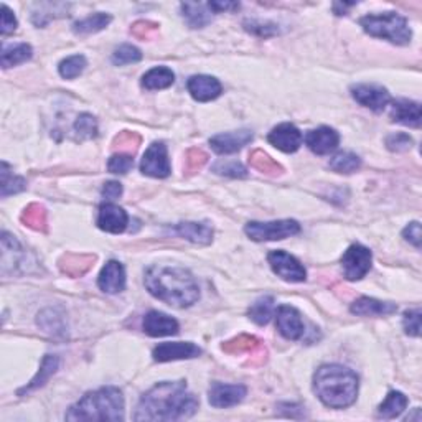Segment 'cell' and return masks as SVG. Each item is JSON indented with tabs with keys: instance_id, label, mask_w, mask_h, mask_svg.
Segmentation results:
<instances>
[{
	"instance_id": "6da1fadb",
	"label": "cell",
	"mask_w": 422,
	"mask_h": 422,
	"mask_svg": "<svg viewBox=\"0 0 422 422\" xmlns=\"http://www.w3.org/2000/svg\"><path fill=\"white\" fill-rule=\"evenodd\" d=\"M198 399L188 391L185 381H162L140 398L135 421H179L193 416Z\"/></svg>"
},
{
	"instance_id": "7a4b0ae2",
	"label": "cell",
	"mask_w": 422,
	"mask_h": 422,
	"mask_svg": "<svg viewBox=\"0 0 422 422\" xmlns=\"http://www.w3.org/2000/svg\"><path fill=\"white\" fill-rule=\"evenodd\" d=\"M145 287L158 301L185 308L199 299V289L187 269L175 266H153L145 272Z\"/></svg>"
},
{
	"instance_id": "3957f363",
	"label": "cell",
	"mask_w": 422,
	"mask_h": 422,
	"mask_svg": "<svg viewBox=\"0 0 422 422\" xmlns=\"http://www.w3.org/2000/svg\"><path fill=\"white\" fill-rule=\"evenodd\" d=\"M314 389L326 407L343 409L356 401L358 376L345 366L324 365L314 376Z\"/></svg>"
},
{
	"instance_id": "277c9868",
	"label": "cell",
	"mask_w": 422,
	"mask_h": 422,
	"mask_svg": "<svg viewBox=\"0 0 422 422\" xmlns=\"http://www.w3.org/2000/svg\"><path fill=\"white\" fill-rule=\"evenodd\" d=\"M66 421H124V396L117 388L91 391L70 407Z\"/></svg>"
},
{
	"instance_id": "5b68a950",
	"label": "cell",
	"mask_w": 422,
	"mask_h": 422,
	"mask_svg": "<svg viewBox=\"0 0 422 422\" xmlns=\"http://www.w3.org/2000/svg\"><path fill=\"white\" fill-rule=\"evenodd\" d=\"M363 30L376 38L388 40L394 45H409L412 31L409 24L396 12H384L379 15H366L360 20Z\"/></svg>"
},
{
	"instance_id": "8992f818",
	"label": "cell",
	"mask_w": 422,
	"mask_h": 422,
	"mask_svg": "<svg viewBox=\"0 0 422 422\" xmlns=\"http://www.w3.org/2000/svg\"><path fill=\"white\" fill-rule=\"evenodd\" d=\"M301 231V225L296 220H279L269 221V223H259V221H251L244 228L253 241H279V239L290 238Z\"/></svg>"
},
{
	"instance_id": "52a82bcc",
	"label": "cell",
	"mask_w": 422,
	"mask_h": 422,
	"mask_svg": "<svg viewBox=\"0 0 422 422\" xmlns=\"http://www.w3.org/2000/svg\"><path fill=\"white\" fill-rule=\"evenodd\" d=\"M371 251L361 244H352L342 256L343 274L348 280H361L371 269Z\"/></svg>"
},
{
	"instance_id": "ba28073f",
	"label": "cell",
	"mask_w": 422,
	"mask_h": 422,
	"mask_svg": "<svg viewBox=\"0 0 422 422\" xmlns=\"http://www.w3.org/2000/svg\"><path fill=\"white\" fill-rule=\"evenodd\" d=\"M269 261L271 269L279 276L280 279H284L285 282H303L307 278L306 267L301 264V261L296 259L294 256H290L285 251H272L267 256Z\"/></svg>"
},
{
	"instance_id": "9c48e42d",
	"label": "cell",
	"mask_w": 422,
	"mask_h": 422,
	"mask_svg": "<svg viewBox=\"0 0 422 422\" xmlns=\"http://www.w3.org/2000/svg\"><path fill=\"white\" fill-rule=\"evenodd\" d=\"M140 172L153 179H165L170 175V162L163 142H153L140 160Z\"/></svg>"
},
{
	"instance_id": "30bf717a",
	"label": "cell",
	"mask_w": 422,
	"mask_h": 422,
	"mask_svg": "<svg viewBox=\"0 0 422 422\" xmlns=\"http://www.w3.org/2000/svg\"><path fill=\"white\" fill-rule=\"evenodd\" d=\"M352 96L358 104L371 109V111H383L391 101V96L383 86L378 84H356L352 88Z\"/></svg>"
},
{
	"instance_id": "8fae6325",
	"label": "cell",
	"mask_w": 422,
	"mask_h": 422,
	"mask_svg": "<svg viewBox=\"0 0 422 422\" xmlns=\"http://www.w3.org/2000/svg\"><path fill=\"white\" fill-rule=\"evenodd\" d=\"M202 355V348L190 342H167L160 343L153 348V360L158 363L176 361V360H190Z\"/></svg>"
},
{
	"instance_id": "7c38bea8",
	"label": "cell",
	"mask_w": 422,
	"mask_h": 422,
	"mask_svg": "<svg viewBox=\"0 0 422 422\" xmlns=\"http://www.w3.org/2000/svg\"><path fill=\"white\" fill-rule=\"evenodd\" d=\"M276 325H278L279 333L287 340H301L306 333V325H303L301 314L290 306H280L278 308Z\"/></svg>"
},
{
	"instance_id": "4fadbf2b",
	"label": "cell",
	"mask_w": 422,
	"mask_h": 422,
	"mask_svg": "<svg viewBox=\"0 0 422 422\" xmlns=\"http://www.w3.org/2000/svg\"><path fill=\"white\" fill-rule=\"evenodd\" d=\"M246 393V388L243 384L213 383L208 391V401L213 407H231L239 405Z\"/></svg>"
},
{
	"instance_id": "5bb4252c",
	"label": "cell",
	"mask_w": 422,
	"mask_h": 422,
	"mask_svg": "<svg viewBox=\"0 0 422 422\" xmlns=\"http://www.w3.org/2000/svg\"><path fill=\"white\" fill-rule=\"evenodd\" d=\"M267 140L274 145L276 149L282 151L285 153H292L299 151V147L302 145V133L297 129L294 124H289V122H284V124H279L278 127L271 130L269 135H267Z\"/></svg>"
},
{
	"instance_id": "9a60e30c",
	"label": "cell",
	"mask_w": 422,
	"mask_h": 422,
	"mask_svg": "<svg viewBox=\"0 0 422 422\" xmlns=\"http://www.w3.org/2000/svg\"><path fill=\"white\" fill-rule=\"evenodd\" d=\"M253 140V133L248 129L234 130V133H225L218 134L215 137L210 139L211 149L220 156H226V153H234L241 151L244 145H248Z\"/></svg>"
},
{
	"instance_id": "2e32d148",
	"label": "cell",
	"mask_w": 422,
	"mask_h": 422,
	"mask_svg": "<svg viewBox=\"0 0 422 422\" xmlns=\"http://www.w3.org/2000/svg\"><path fill=\"white\" fill-rule=\"evenodd\" d=\"M340 135L332 127H319V129L310 130L306 135V144L312 152L317 156H325V153L333 152L338 147Z\"/></svg>"
},
{
	"instance_id": "e0dca14e",
	"label": "cell",
	"mask_w": 422,
	"mask_h": 422,
	"mask_svg": "<svg viewBox=\"0 0 422 422\" xmlns=\"http://www.w3.org/2000/svg\"><path fill=\"white\" fill-rule=\"evenodd\" d=\"M188 93L192 94V98L198 103H208L216 99L221 94V83L213 76L206 75H197L192 76L187 83Z\"/></svg>"
},
{
	"instance_id": "ac0fdd59",
	"label": "cell",
	"mask_w": 422,
	"mask_h": 422,
	"mask_svg": "<svg viewBox=\"0 0 422 422\" xmlns=\"http://www.w3.org/2000/svg\"><path fill=\"white\" fill-rule=\"evenodd\" d=\"M127 223H129V216L127 213L122 210L121 206L114 205V203H104L99 208V215H98V226L103 231H107V233L112 234H119L127 228Z\"/></svg>"
},
{
	"instance_id": "d6986e66",
	"label": "cell",
	"mask_w": 422,
	"mask_h": 422,
	"mask_svg": "<svg viewBox=\"0 0 422 422\" xmlns=\"http://www.w3.org/2000/svg\"><path fill=\"white\" fill-rule=\"evenodd\" d=\"M144 332L151 337H170L179 333V322L162 312L151 310L144 317Z\"/></svg>"
},
{
	"instance_id": "ffe728a7",
	"label": "cell",
	"mask_w": 422,
	"mask_h": 422,
	"mask_svg": "<svg viewBox=\"0 0 422 422\" xmlns=\"http://www.w3.org/2000/svg\"><path fill=\"white\" fill-rule=\"evenodd\" d=\"M98 285L103 292L117 294L126 287V271L124 266L117 261H109L103 267L101 274L98 278Z\"/></svg>"
},
{
	"instance_id": "44dd1931",
	"label": "cell",
	"mask_w": 422,
	"mask_h": 422,
	"mask_svg": "<svg viewBox=\"0 0 422 422\" xmlns=\"http://www.w3.org/2000/svg\"><path fill=\"white\" fill-rule=\"evenodd\" d=\"M352 314L361 317H386L398 312V306L393 302H381L376 299L360 297L352 303Z\"/></svg>"
},
{
	"instance_id": "7402d4cb",
	"label": "cell",
	"mask_w": 422,
	"mask_h": 422,
	"mask_svg": "<svg viewBox=\"0 0 422 422\" xmlns=\"http://www.w3.org/2000/svg\"><path fill=\"white\" fill-rule=\"evenodd\" d=\"M391 121L398 124L409 126V127H421L422 112L419 103L407 101V99H399L393 103L391 107Z\"/></svg>"
},
{
	"instance_id": "603a6c76",
	"label": "cell",
	"mask_w": 422,
	"mask_h": 422,
	"mask_svg": "<svg viewBox=\"0 0 422 422\" xmlns=\"http://www.w3.org/2000/svg\"><path fill=\"white\" fill-rule=\"evenodd\" d=\"M181 17L185 18L190 29H203L211 22V12L208 3L198 2H183L180 6Z\"/></svg>"
},
{
	"instance_id": "cb8c5ba5",
	"label": "cell",
	"mask_w": 422,
	"mask_h": 422,
	"mask_svg": "<svg viewBox=\"0 0 422 422\" xmlns=\"http://www.w3.org/2000/svg\"><path fill=\"white\" fill-rule=\"evenodd\" d=\"M174 233L195 244H210L213 239V229L208 223H179Z\"/></svg>"
},
{
	"instance_id": "d4e9b609",
	"label": "cell",
	"mask_w": 422,
	"mask_h": 422,
	"mask_svg": "<svg viewBox=\"0 0 422 422\" xmlns=\"http://www.w3.org/2000/svg\"><path fill=\"white\" fill-rule=\"evenodd\" d=\"M174 81H175L174 71L165 66L152 68L151 71H147L142 76V86L149 91L170 88V86L174 84Z\"/></svg>"
},
{
	"instance_id": "484cf974",
	"label": "cell",
	"mask_w": 422,
	"mask_h": 422,
	"mask_svg": "<svg viewBox=\"0 0 422 422\" xmlns=\"http://www.w3.org/2000/svg\"><path fill=\"white\" fill-rule=\"evenodd\" d=\"M406 407L407 398L405 394L399 391H391L378 407V417H381V419H394V417L401 416Z\"/></svg>"
},
{
	"instance_id": "4316f807",
	"label": "cell",
	"mask_w": 422,
	"mask_h": 422,
	"mask_svg": "<svg viewBox=\"0 0 422 422\" xmlns=\"http://www.w3.org/2000/svg\"><path fill=\"white\" fill-rule=\"evenodd\" d=\"M94 256H83V254H68L60 261V267L65 274L71 276V278H78L83 276L84 272L93 266Z\"/></svg>"
},
{
	"instance_id": "83f0119b",
	"label": "cell",
	"mask_w": 422,
	"mask_h": 422,
	"mask_svg": "<svg viewBox=\"0 0 422 422\" xmlns=\"http://www.w3.org/2000/svg\"><path fill=\"white\" fill-rule=\"evenodd\" d=\"M111 15L107 13H94V15H89L83 18V20H78L73 24V31L76 35H89V33H96V31H101L106 29V27L111 24Z\"/></svg>"
},
{
	"instance_id": "f1b7e54d",
	"label": "cell",
	"mask_w": 422,
	"mask_h": 422,
	"mask_svg": "<svg viewBox=\"0 0 422 422\" xmlns=\"http://www.w3.org/2000/svg\"><path fill=\"white\" fill-rule=\"evenodd\" d=\"M31 54H33V50H31L30 45L27 43H18V45H13V47H3L2 66L7 70V68L22 65V63L30 60Z\"/></svg>"
},
{
	"instance_id": "f546056e",
	"label": "cell",
	"mask_w": 422,
	"mask_h": 422,
	"mask_svg": "<svg viewBox=\"0 0 422 422\" xmlns=\"http://www.w3.org/2000/svg\"><path fill=\"white\" fill-rule=\"evenodd\" d=\"M0 195L2 198H7L8 195L20 193L27 188V181L22 176L13 175L6 162H2V172H0Z\"/></svg>"
},
{
	"instance_id": "4dcf8cb0",
	"label": "cell",
	"mask_w": 422,
	"mask_h": 422,
	"mask_svg": "<svg viewBox=\"0 0 422 422\" xmlns=\"http://www.w3.org/2000/svg\"><path fill=\"white\" fill-rule=\"evenodd\" d=\"M58 370V358L54 355H47L43 358V363H42V368H40L38 375L35 376L33 379L30 381L29 386H25L24 389H20L18 391V394H25V393H30L31 389H36L40 386H43L45 383H47L50 376H52L54 371Z\"/></svg>"
},
{
	"instance_id": "1f68e13d",
	"label": "cell",
	"mask_w": 422,
	"mask_h": 422,
	"mask_svg": "<svg viewBox=\"0 0 422 422\" xmlns=\"http://www.w3.org/2000/svg\"><path fill=\"white\" fill-rule=\"evenodd\" d=\"M274 314V299L272 297H261L249 307V317L257 325L269 324L271 317Z\"/></svg>"
},
{
	"instance_id": "d6a6232c",
	"label": "cell",
	"mask_w": 422,
	"mask_h": 422,
	"mask_svg": "<svg viewBox=\"0 0 422 422\" xmlns=\"http://www.w3.org/2000/svg\"><path fill=\"white\" fill-rule=\"evenodd\" d=\"M330 169L337 174H353L360 169L361 160L356 153L353 152H340L330 160Z\"/></svg>"
},
{
	"instance_id": "836d02e7",
	"label": "cell",
	"mask_w": 422,
	"mask_h": 422,
	"mask_svg": "<svg viewBox=\"0 0 422 422\" xmlns=\"http://www.w3.org/2000/svg\"><path fill=\"white\" fill-rule=\"evenodd\" d=\"M22 221L31 229L45 231V228H47V211H45L43 206L31 203L22 213Z\"/></svg>"
},
{
	"instance_id": "e575fe53",
	"label": "cell",
	"mask_w": 422,
	"mask_h": 422,
	"mask_svg": "<svg viewBox=\"0 0 422 422\" xmlns=\"http://www.w3.org/2000/svg\"><path fill=\"white\" fill-rule=\"evenodd\" d=\"M249 163H251L256 170L267 175H278L282 172V167H280L278 162L272 160V158L262 151H254L251 157H249Z\"/></svg>"
},
{
	"instance_id": "d590c367",
	"label": "cell",
	"mask_w": 422,
	"mask_h": 422,
	"mask_svg": "<svg viewBox=\"0 0 422 422\" xmlns=\"http://www.w3.org/2000/svg\"><path fill=\"white\" fill-rule=\"evenodd\" d=\"M86 68V58L83 54H75V56L66 58L60 63L58 66V71L65 80H75L78 78L81 73L84 71Z\"/></svg>"
},
{
	"instance_id": "8d00e7d4",
	"label": "cell",
	"mask_w": 422,
	"mask_h": 422,
	"mask_svg": "<svg viewBox=\"0 0 422 422\" xmlns=\"http://www.w3.org/2000/svg\"><path fill=\"white\" fill-rule=\"evenodd\" d=\"M73 129H75L76 139L78 140L93 139L98 135V122L93 116L88 114V112H84V114H81L78 119H76Z\"/></svg>"
},
{
	"instance_id": "74e56055",
	"label": "cell",
	"mask_w": 422,
	"mask_h": 422,
	"mask_svg": "<svg viewBox=\"0 0 422 422\" xmlns=\"http://www.w3.org/2000/svg\"><path fill=\"white\" fill-rule=\"evenodd\" d=\"M261 343L259 340L254 338V337H249V335H239L238 338L231 340V342H226L223 345V350L226 353H243V352H249L253 353L256 348H259Z\"/></svg>"
},
{
	"instance_id": "f35d334b",
	"label": "cell",
	"mask_w": 422,
	"mask_h": 422,
	"mask_svg": "<svg viewBox=\"0 0 422 422\" xmlns=\"http://www.w3.org/2000/svg\"><path fill=\"white\" fill-rule=\"evenodd\" d=\"M213 172L218 175H226V176H233V179H244L248 175L246 167L243 165L241 162L238 160H218L215 165H213Z\"/></svg>"
},
{
	"instance_id": "ab89813d",
	"label": "cell",
	"mask_w": 422,
	"mask_h": 422,
	"mask_svg": "<svg viewBox=\"0 0 422 422\" xmlns=\"http://www.w3.org/2000/svg\"><path fill=\"white\" fill-rule=\"evenodd\" d=\"M140 60H142V53H140L139 48L133 47V45H121L112 53V63L117 66L130 65V63H137Z\"/></svg>"
},
{
	"instance_id": "60d3db41",
	"label": "cell",
	"mask_w": 422,
	"mask_h": 422,
	"mask_svg": "<svg viewBox=\"0 0 422 422\" xmlns=\"http://www.w3.org/2000/svg\"><path fill=\"white\" fill-rule=\"evenodd\" d=\"M134 167V158L130 153H114L107 162V170L111 174L124 175Z\"/></svg>"
},
{
	"instance_id": "b9f144b4",
	"label": "cell",
	"mask_w": 422,
	"mask_h": 422,
	"mask_svg": "<svg viewBox=\"0 0 422 422\" xmlns=\"http://www.w3.org/2000/svg\"><path fill=\"white\" fill-rule=\"evenodd\" d=\"M140 144V137L135 133H122L114 139V149L121 153H133L137 151Z\"/></svg>"
},
{
	"instance_id": "7bdbcfd3",
	"label": "cell",
	"mask_w": 422,
	"mask_h": 422,
	"mask_svg": "<svg viewBox=\"0 0 422 422\" xmlns=\"http://www.w3.org/2000/svg\"><path fill=\"white\" fill-rule=\"evenodd\" d=\"M244 29H246L249 33L261 36V38H267V36L279 33L278 25L269 24V22H259V20H246L244 22Z\"/></svg>"
},
{
	"instance_id": "ee69618b",
	"label": "cell",
	"mask_w": 422,
	"mask_h": 422,
	"mask_svg": "<svg viewBox=\"0 0 422 422\" xmlns=\"http://www.w3.org/2000/svg\"><path fill=\"white\" fill-rule=\"evenodd\" d=\"M206 153L202 152L199 149H192L187 152V158H185V174L193 175L206 163Z\"/></svg>"
},
{
	"instance_id": "f6af8a7d",
	"label": "cell",
	"mask_w": 422,
	"mask_h": 422,
	"mask_svg": "<svg viewBox=\"0 0 422 422\" xmlns=\"http://www.w3.org/2000/svg\"><path fill=\"white\" fill-rule=\"evenodd\" d=\"M402 326H405V332L409 337H419L421 335V310L414 308V310H407L402 319Z\"/></svg>"
},
{
	"instance_id": "bcb514c9",
	"label": "cell",
	"mask_w": 422,
	"mask_h": 422,
	"mask_svg": "<svg viewBox=\"0 0 422 422\" xmlns=\"http://www.w3.org/2000/svg\"><path fill=\"white\" fill-rule=\"evenodd\" d=\"M386 145H388L389 151H393V152H405V151H407V149L412 147V139L405 133H398V134L389 135V137L386 139Z\"/></svg>"
},
{
	"instance_id": "7dc6e473",
	"label": "cell",
	"mask_w": 422,
	"mask_h": 422,
	"mask_svg": "<svg viewBox=\"0 0 422 422\" xmlns=\"http://www.w3.org/2000/svg\"><path fill=\"white\" fill-rule=\"evenodd\" d=\"M158 29L157 24H153V22H149V20H140V22H135V24L133 25V29H130V33H133L135 38H151V36L156 33Z\"/></svg>"
},
{
	"instance_id": "c3c4849f",
	"label": "cell",
	"mask_w": 422,
	"mask_h": 422,
	"mask_svg": "<svg viewBox=\"0 0 422 422\" xmlns=\"http://www.w3.org/2000/svg\"><path fill=\"white\" fill-rule=\"evenodd\" d=\"M17 30V18L13 12L7 6H2V24H0V31L2 35H10Z\"/></svg>"
},
{
	"instance_id": "681fc988",
	"label": "cell",
	"mask_w": 422,
	"mask_h": 422,
	"mask_svg": "<svg viewBox=\"0 0 422 422\" xmlns=\"http://www.w3.org/2000/svg\"><path fill=\"white\" fill-rule=\"evenodd\" d=\"M402 236H405L406 241H409L412 246L421 248L422 234H421V225L417 223V221H412L411 225H407L405 231H402Z\"/></svg>"
},
{
	"instance_id": "f907efd6",
	"label": "cell",
	"mask_w": 422,
	"mask_h": 422,
	"mask_svg": "<svg viewBox=\"0 0 422 422\" xmlns=\"http://www.w3.org/2000/svg\"><path fill=\"white\" fill-rule=\"evenodd\" d=\"M122 195V185L119 181H107L103 187V197L106 199H116Z\"/></svg>"
},
{
	"instance_id": "816d5d0a",
	"label": "cell",
	"mask_w": 422,
	"mask_h": 422,
	"mask_svg": "<svg viewBox=\"0 0 422 422\" xmlns=\"http://www.w3.org/2000/svg\"><path fill=\"white\" fill-rule=\"evenodd\" d=\"M208 7H210L211 12L221 13V12L238 10L239 3H236V2H210V3H208Z\"/></svg>"
}]
</instances>
